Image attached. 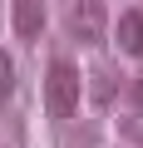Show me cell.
<instances>
[{"mask_svg": "<svg viewBox=\"0 0 143 148\" xmlns=\"http://www.w3.org/2000/svg\"><path fill=\"white\" fill-rule=\"evenodd\" d=\"M79 94H84L79 64L74 59H49V69H44V109H49V119H69L79 109Z\"/></svg>", "mask_w": 143, "mask_h": 148, "instance_id": "cell-1", "label": "cell"}, {"mask_svg": "<svg viewBox=\"0 0 143 148\" xmlns=\"http://www.w3.org/2000/svg\"><path fill=\"white\" fill-rule=\"evenodd\" d=\"M15 35L20 40L44 35V0H15Z\"/></svg>", "mask_w": 143, "mask_h": 148, "instance_id": "cell-2", "label": "cell"}, {"mask_svg": "<svg viewBox=\"0 0 143 148\" xmlns=\"http://www.w3.org/2000/svg\"><path fill=\"white\" fill-rule=\"evenodd\" d=\"M114 40L123 54H143V10H123L114 25Z\"/></svg>", "mask_w": 143, "mask_h": 148, "instance_id": "cell-3", "label": "cell"}, {"mask_svg": "<svg viewBox=\"0 0 143 148\" xmlns=\"http://www.w3.org/2000/svg\"><path fill=\"white\" fill-rule=\"evenodd\" d=\"M15 94V64H10V54L0 49V99H10Z\"/></svg>", "mask_w": 143, "mask_h": 148, "instance_id": "cell-4", "label": "cell"}, {"mask_svg": "<svg viewBox=\"0 0 143 148\" xmlns=\"http://www.w3.org/2000/svg\"><path fill=\"white\" fill-rule=\"evenodd\" d=\"M133 109L143 114V74H138V79H133Z\"/></svg>", "mask_w": 143, "mask_h": 148, "instance_id": "cell-5", "label": "cell"}]
</instances>
